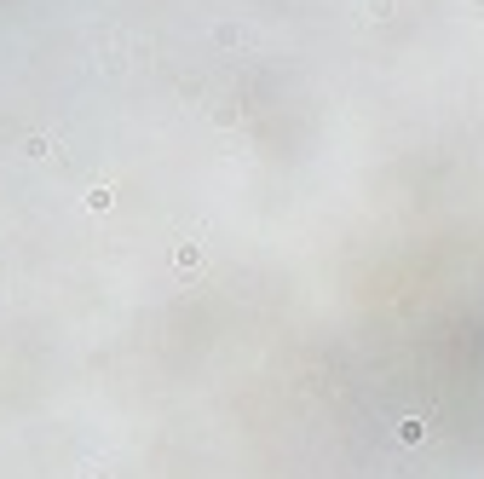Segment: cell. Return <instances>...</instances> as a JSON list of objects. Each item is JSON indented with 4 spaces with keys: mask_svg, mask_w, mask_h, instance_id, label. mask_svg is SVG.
<instances>
[{
    "mask_svg": "<svg viewBox=\"0 0 484 479\" xmlns=\"http://www.w3.org/2000/svg\"><path fill=\"white\" fill-rule=\"evenodd\" d=\"M110 202H115V190H110V185H92V190H87V208H92V214H104Z\"/></svg>",
    "mask_w": 484,
    "mask_h": 479,
    "instance_id": "cell-1",
    "label": "cell"
},
{
    "mask_svg": "<svg viewBox=\"0 0 484 479\" xmlns=\"http://www.w3.org/2000/svg\"><path fill=\"white\" fill-rule=\"evenodd\" d=\"M202 260V243H179V272H190Z\"/></svg>",
    "mask_w": 484,
    "mask_h": 479,
    "instance_id": "cell-2",
    "label": "cell"
},
{
    "mask_svg": "<svg viewBox=\"0 0 484 479\" xmlns=\"http://www.w3.org/2000/svg\"><path fill=\"white\" fill-rule=\"evenodd\" d=\"M398 433H404V439H409V445H415V439H427V427H421V422H415V416H409V422H398Z\"/></svg>",
    "mask_w": 484,
    "mask_h": 479,
    "instance_id": "cell-3",
    "label": "cell"
}]
</instances>
